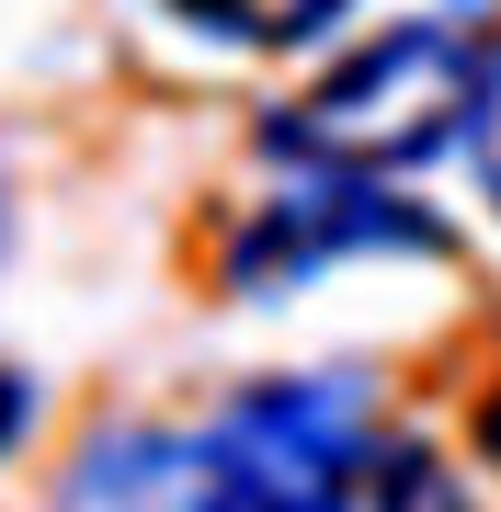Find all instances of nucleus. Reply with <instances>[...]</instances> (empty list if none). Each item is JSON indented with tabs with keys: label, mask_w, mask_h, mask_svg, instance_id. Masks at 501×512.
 Wrapping results in <instances>:
<instances>
[{
	"label": "nucleus",
	"mask_w": 501,
	"mask_h": 512,
	"mask_svg": "<svg viewBox=\"0 0 501 512\" xmlns=\"http://www.w3.org/2000/svg\"><path fill=\"white\" fill-rule=\"evenodd\" d=\"M501 126V0H422L388 35L342 46L319 80L262 103V160L285 171H353V183H399L422 160L490 148Z\"/></svg>",
	"instance_id": "f257e3e1"
},
{
	"label": "nucleus",
	"mask_w": 501,
	"mask_h": 512,
	"mask_svg": "<svg viewBox=\"0 0 501 512\" xmlns=\"http://www.w3.org/2000/svg\"><path fill=\"white\" fill-rule=\"evenodd\" d=\"M331 262H456V228L399 183H353V171H285L274 194H251V217L228 228L217 274L240 308L308 296Z\"/></svg>",
	"instance_id": "f03ea898"
},
{
	"label": "nucleus",
	"mask_w": 501,
	"mask_h": 512,
	"mask_svg": "<svg viewBox=\"0 0 501 512\" xmlns=\"http://www.w3.org/2000/svg\"><path fill=\"white\" fill-rule=\"evenodd\" d=\"M57 512H262V490L217 456L205 421H103L57 478Z\"/></svg>",
	"instance_id": "7ed1b4c3"
},
{
	"label": "nucleus",
	"mask_w": 501,
	"mask_h": 512,
	"mask_svg": "<svg viewBox=\"0 0 501 512\" xmlns=\"http://www.w3.org/2000/svg\"><path fill=\"white\" fill-rule=\"evenodd\" d=\"M331 512H467V478L433 456L422 433L376 421V433L342 456V478H331Z\"/></svg>",
	"instance_id": "20e7f679"
},
{
	"label": "nucleus",
	"mask_w": 501,
	"mask_h": 512,
	"mask_svg": "<svg viewBox=\"0 0 501 512\" xmlns=\"http://www.w3.org/2000/svg\"><path fill=\"white\" fill-rule=\"evenodd\" d=\"M171 12H183L194 35H217V46H262V57H285V46L342 35L353 0H171Z\"/></svg>",
	"instance_id": "39448f33"
},
{
	"label": "nucleus",
	"mask_w": 501,
	"mask_h": 512,
	"mask_svg": "<svg viewBox=\"0 0 501 512\" xmlns=\"http://www.w3.org/2000/svg\"><path fill=\"white\" fill-rule=\"evenodd\" d=\"M23 433H35V376H23V365H0V456H12Z\"/></svg>",
	"instance_id": "423d86ee"
},
{
	"label": "nucleus",
	"mask_w": 501,
	"mask_h": 512,
	"mask_svg": "<svg viewBox=\"0 0 501 512\" xmlns=\"http://www.w3.org/2000/svg\"><path fill=\"white\" fill-rule=\"evenodd\" d=\"M479 456L501 467V387H490V399H479Z\"/></svg>",
	"instance_id": "0eeeda50"
},
{
	"label": "nucleus",
	"mask_w": 501,
	"mask_h": 512,
	"mask_svg": "<svg viewBox=\"0 0 501 512\" xmlns=\"http://www.w3.org/2000/svg\"><path fill=\"white\" fill-rule=\"evenodd\" d=\"M479 183H490V217H501V126H490V148H479Z\"/></svg>",
	"instance_id": "6e6552de"
},
{
	"label": "nucleus",
	"mask_w": 501,
	"mask_h": 512,
	"mask_svg": "<svg viewBox=\"0 0 501 512\" xmlns=\"http://www.w3.org/2000/svg\"><path fill=\"white\" fill-rule=\"evenodd\" d=\"M0 239H12V194H0Z\"/></svg>",
	"instance_id": "1a4fd4ad"
}]
</instances>
